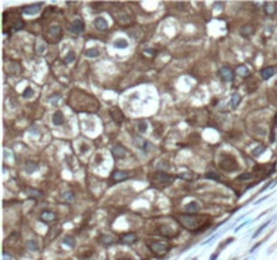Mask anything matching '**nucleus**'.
I'll list each match as a JSON object with an SVG mask.
<instances>
[{
    "mask_svg": "<svg viewBox=\"0 0 277 260\" xmlns=\"http://www.w3.org/2000/svg\"><path fill=\"white\" fill-rule=\"evenodd\" d=\"M239 103H241V95H239L238 92L232 93V96H231V106L235 108V107H238Z\"/></svg>",
    "mask_w": 277,
    "mask_h": 260,
    "instance_id": "24",
    "label": "nucleus"
},
{
    "mask_svg": "<svg viewBox=\"0 0 277 260\" xmlns=\"http://www.w3.org/2000/svg\"><path fill=\"white\" fill-rule=\"evenodd\" d=\"M253 31H254V27L251 26V24H246V26H243L241 29V33L242 34H245V35H249V34H253Z\"/></svg>",
    "mask_w": 277,
    "mask_h": 260,
    "instance_id": "26",
    "label": "nucleus"
},
{
    "mask_svg": "<svg viewBox=\"0 0 277 260\" xmlns=\"http://www.w3.org/2000/svg\"><path fill=\"white\" fill-rule=\"evenodd\" d=\"M178 222L188 229H195V226L197 225V218L195 215H181L178 217Z\"/></svg>",
    "mask_w": 277,
    "mask_h": 260,
    "instance_id": "2",
    "label": "nucleus"
},
{
    "mask_svg": "<svg viewBox=\"0 0 277 260\" xmlns=\"http://www.w3.org/2000/svg\"><path fill=\"white\" fill-rule=\"evenodd\" d=\"M100 243L104 244V245H111V244L115 243V237L112 234H103L100 237Z\"/></svg>",
    "mask_w": 277,
    "mask_h": 260,
    "instance_id": "14",
    "label": "nucleus"
},
{
    "mask_svg": "<svg viewBox=\"0 0 277 260\" xmlns=\"http://www.w3.org/2000/svg\"><path fill=\"white\" fill-rule=\"evenodd\" d=\"M268 224H269V221H268V222H265V224H264V225H262V226H261V228H260V229H258V230L256 232V233H254V237H257V236H258V234H260V232H262V230H264V228H266V226H268Z\"/></svg>",
    "mask_w": 277,
    "mask_h": 260,
    "instance_id": "36",
    "label": "nucleus"
},
{
    "mask_svg": "<svg viewBox=\"0 0 277 260\" xmlns=\"http://www.w3.org/2000/svg\"><path fill=\"white\" fill-rule=\"evenodd\" d=\"M89 260H91V259H89Z\"/></svg>",
    "mask_w": 277,
    "mask_h": 260,
    "instance_id": "40",
    "label": "nucleus"
},
{
    "mask_svg": "<svg viewBox=\"0 0 277 260\" xmlns=\"http://www.w3.org/2000/svg\"><path fill=\"white\" fill-rule=\"evenodd\" d=\"M112 155H114L116 159H123L124 156H127V150H126V148H123L122 145H115L114 148H112Z\"/></svg>",
    "mask_w": 277,
    "mask_h": 260,
    "instance_id": "7",
    "label": "nucleus"
},
{
    "mask_svg": "<svg viewBox=\"0 0 277 260\" xmlns=\"http://www.w3.org/2000/svg\"><path fill=\"white\" fill-rule=\"evenodd\" d=\"M276 73V68L275 67H266L261 71V76H262L264 80H268Z\"/></svg>",
    "mask_w": 277,
    "mask_h": 260,
    "instance_id": "8",
    "label": "nucleus"
},
{
    "mask_svg": "<svg viewBox=\"0 0 277 260\" xmlns=\"http://www.w3.org/2000/svg\"><path fill=\"white\" fill-rule=\"evenodd\" d=\"M33 93V91H31V88H27L26 91H24V93H23V98H29V96Z\"/></svg>",
    "mask_w": 277,
    "mask_h": 260,
    "instance_id": "39",
    "label": "nucleus"
},
{
    "mask_svg": "<svg viewBox=\"0 0 277 260\" xmlns=\"http://www.w3.org/2000/svg\"><path fill=\"white\" fill-rule=\"evenodd\" d=\"M206 178H208V179H214V180H219V176H218V175H215L214 172H210V174H207Z\"/></svg>",
    "mask_w": 277,
    "mask_h": 260,
    "instance_id": "34",
    "label": "nucleus"
},
{
    "mask_svg": "<svg viewBox=\"0 0 277 260\" xmlns=\"http://www.w3.org/2000/svg\"><path fill=\"white\" fill-rule=\"evenodd\" d=\"M100 53H99V50L97 49H87V52H85V56L87 57H97V56H99Z\"/></svg>",
    "mask_w": 277,
    "mask_h": 260,
    "instance_id": "27",
    "label": "nucleus"
},
{
    "mask_svg": "<svg viewBox=\"0 0 277 260\" xmlns=\"http://www.w3.org/2000/svg\"><path fill=\"white\" fill-rule=\"evenodd\" d=\"M64 199H67V200H73V199H74L73 192H70V191H67V192H64Z\"/></svg>",
    "mask_w": 277,
    "mask_h": 260,
    "instance_id": "32",
    "label": "nucleus"
},
{
    "mask_svg": "<svg viewBox=\"0 0 277 260\" xmlns=\"http://www.w3.org/2000/svg\"><path fill=\"white\" fill-rule=\"evenodd\" d=\"M238 73L239 75H242V76H245V75H247L249 73V69L246 67H245V65H242V67H239L238 68Z\"/></svg>",
    "mask_w": 277,
    "mask_h": 260,
    "instance_id": "31",
    "label": "nucleus"
},
{
    "mask_svg": "<svg viewBox=\"0 0 277 260\" xmlns=\"http://www.w3.org/2000/svg\"><path fill=\"white\" fill-rule=\"evenodd\" d=\"M114 46H115V48H119V49H124V48H127V46H128V43H127V41H126V39L119 38V39L114 41Z\"/></svg>",
    "mask_w": 277,
    "mask_h": 260,
    "instance_id": "22",
    "label": "nucleus"
},
{
    "mask_svg": "<svg viewBox=\"0 0 277 260\" xmlns=\"http://www.w3.org/2000/svg\"><path fill=\"white\" fill-rule=\"evenodd\" d=\"M111 115H112V118H114L116 122H122V121L124 119L123 112L119 110L118 107H112V108H111Z\"/></svg>",
    "mask_w": 277,
    "mask_h": 260,
    "instance_id": "11",
    "label": "nucleus"
},
{
    "mask_svg": "<svg viewBox=\"0 0 277 260\" xmlns=\"http://www.w3.org/2000/svg\"><path fill=\"white\" fill-rule=\"evenodd\" d=\"M95 27L97 30H106L107 27H108V22H107L104 18L99 16V18H96V19H95Z\"/></svg>",
    "mask_w": 277,
    "mask_h": 260,
    "instance_id": "10",
    "label": "nucleus"
},
{
    "mask_svg": "<svg viewBox=\"0 0 277 260\" xmlns=\"http://www.w3.org/2000/svg\"><path fill=\"white\" fill-rule=\"evenodd\" d=\"M42 7V3H37V4L33 5H27V7L23 8V14L24 15H37Z\"/></svg>",
    "mask_w": 277,
    "mask_h": 260,
    "instance_id": "5",
    "label": "nucleus"
},
{
    "mask_svg": "<svg viewBox=\"0 0 277 260\" xmlns=\"http://www.w3.org/2000/svg\"><path fill=\"white\" fill-rule=\"evenodd\" d=\"M74 58H76V54H74L73 50H70V52L68 53V56L65 57V62H67V64H69V62H72V61L74 60Z\"/></svg>",
    "mask_w": 277,
    "mask_h": 260,
    "instance_id": "29",
    "label": "nucleus"
},
{
    "mask_svg": "<svg viewBox=\"0 0 277 260\" xmlns=\"http://www.w3.org/2000/svg\"><path fill=\"white\" fill-rule=\"evenodd\" d=\"M251 178H253V175H251V174H247V172H246V174L241 175V176H239L238 179H239V180H246V179H251Z\"/></svg>",
    "mask_w": 277,
    "mask_h": 260,
    "instance_id": "33",
    "label": "nucleus"
},
{
    "mask_svg": "<svg viewBox=\"0 0 277 260\" xmlns=\"http://www.w3.org/2000/svg\"><path fill=\"white\" fill-rule=\"evenodd\" d=\"M46 49H48L46 42L42 39H39L38 42H37V53H38V54H43V53L46 52Z\"/></svg>",
    "mask_w": 277,
    "mask_h": 260,
    "instance_id": "19",
    "label": "nucleus"
},
{
    "mask_svg": "<svg viewBox=\"0 0 277 260\" xmlns=\"http://www.w3.org/2000/svg\"><path fill=\"white\" fill-rule=\"evenodd\" d=\"M26 248L29 251H31V252H37V251L39 249V247H38V244H37L35 240H29L26 243Z\"/></svg>",
    "mask_w": 277,
    "mask_h": 260,
    "instance_id": "21",
    "label": "nucleus"
},
{
    "mask_svg": "<svg viewBox=\"0 0 277 260\" xmlns=\"http://www.w3.org/2000/svg\"><path fill=\"white\" fill-rule=\"evenodd\" d=\"M174 180V178L173 176H169V175L164 174V172H157L156 175H154L153 178V181L156 184H164V186H166V184L172 183V181Z\"/></svg>",
    "mask_w": 277,
    "mask_h": 260,
    "instance_id": "3",
    "label": "nucleus"
},
{
    "mask_svg": "<svg viewBox=\"0 0 277 260\" xmlns=\"http://www.w3.org/2000/svg\"><path fill=\"white\" fill-rule=\"evenodd\" d=\"M69 30H70L72 34H81L84 31V23H83V20H81V19H74L73 22H72Z\"/></svg>",
    "mask_w": 277,
    "mask_h": 260,
    "instance_id": "4",
    "label": "nucleus"
},
{
    "mask_svg": "<svg viewBox=\"0 0 277 260\" xmlns=\"http://www.w3.org/2000/svg\"><path fill=\"white\" fill-rule=\"evenodd\" d=\"M62 243L67 244V245H69V247H74V245H76V241H74V239L72 236H65L64 239H62Z\"/></svg>",
    "mask_w": 277,
    "mask_h": 260,
    "instance_id": "25",
    "label": "nucleus"
},
{
    "mask_svg": "<svg viewBox=\"0 0 277 260\" xmlns=\"http://www.w3.org/2000/svg\"><path fill=\"white\" fill-rule=\"evenodd\" d=\"M137 241V234L135 233H127L122 237V243L123 244H133Z\"/></svg>",
    "mask_w": 277,
    "mask_h": 260,
    "instance_id": "15",
    "label": "nucleus"
},
{
    "mask_svg": "<svg viewBox=\"0 0 277 260\" xmlns=\"http://www.w3.org/2000/svg\"><path fill=\"white\" fill-rule=\"evenodd\" d=\"M219 73H220V76H222V79L225 80V81H231V80H232V77H234V73H232V71L228 67H223V68H220Z\"/></svg>",
    "mask_w": 277,
    "mask_h": 260,
    "instance_id": "6",
    "label": "nucleus"
},
{
    "mask_svg": "<svg viewBox=\"0 0 277 260\" xmlns=\"http://www.w3.org/2000/svg\"><path fill=\"white\" fill-rule=\"evenodd\" d=\"M26 192L29 194V195H31V196H41V195H42V192H41V191L34 190V189H27Z\"/></svg>",
    "mask_w": 277,
    "mask_h": 260,
    "instance_id": "28",
    "label": "nucleus"
},
{
    "mask_svg": "<svg viewBox=\"0 0 277 260\" xmlns=\"http://www.w3.org/2000/svg\"><path fill=\"white\" fill-rule=\"evenodd\" d=\"M112 178H114L115 180H124V179H127L128 178V174L127 172H124V171H115L114 174H112Z\"/></svg>",
    "mask_w": 277,
    "mask_h": 260,
    "instance_id": "18",
    "label": "nucleus"
},
{
    "mask_svg": "<svg viewBox=\"0 0 277 260\" xmlns=\"http://www.w3.org/2000/svg\"><path fill=\"white\" fill-rule=\"evenodd\" d=\"M200 209V206H199V203L197 202H189L188 205H185V207H184V210L187 211V213H196L197 210Z\"/></svg>",
    "mask_w": 277,
    "mask_h": 260,
    "instance_id": "13",
    "label": "nucleus"
},
{
    "mask_svg": "<svg viewBox=\"0 0 277 260\" xmlns=\"http://www.w3.org/2000/svg\"><path fill=\"white\" fill-rule=\"evenodd\" d=\"M38 168H39L38 164L34 163V161H29V163H26V165H24V171H26L27 174H33V172H35Z\"/></svg>",
    "mask_w": 277,
    "mask_h": 260,
    "instance_id": "17",
    "label": "nucleus"
},
{
    "mask_svg": "<svg viewBox=\"0 0 277 260\" xmlns=\"http://www.w3.org/2000/svg\"><path fill=\"white\" fill-rule=\"evenodd\" d=\"M262 150H265V146H260V148L254 149L253 155H254V156H258V155H261V153H262Z\"/></svg>",
    "mask_w": 277,
    "mask_h": 260,
    "instance_id": "35",
    "label": "nucleus"
},
{
    "mask_svg": "<svg viewBox=\"0 0 277 260\" xmlns=\"http://www.w3.org/2000/svg\"><path fill=\"white\" fill-rule=\"evenodd\" d=\"M53 123L56 125V126H61V125H64V115H62V112L61 111H56L54 114H53Z\"/></svg>",
    "mask_w": 277,
    "mask_h": 260,
    "instance_id": "9",
    "label": "nucleus"
},
{
    "mask_svg": "<svg viewBox=\"0 0 277 260\" xmlns=\"http://www.w3.org/2000/svg\"><path fill=\"white\" fill-rule=\"evenodd\" d=\"M3 259H4V260H12V256L8 252H5V251H4V252H3Z\"/></svg>",
    "mask_w": 277,
    "mask_h": 260,
    "instance_id": "38",
    "label": "nucleus"
},
{
    "mask_svg": "<svg viewBox=\"0 0 277 260\" xmlns=\"http://www.w3.org/2000/svg\"><path fill=\"white\" fill-rule=\"evenodd\" d=\"M49 34H50V37H53L54 39L59 38V35H61V27L57 26V24H56V26H52L49 29Z\"/></svg>",
    "mask_w": 277,
    "mask_h": 260,
    "instance_id": "16",
    "label": "nucleus"
},
{
    "mask_svg": "<svg viewBox=\"0 0 277 260\" xmlns=\"http://www.w3.org/2000/svg\"><path fill=\"white\" fill-rule=\"evenodd\" d=\"M41 220L45 221V222H50V221H54L56 220V214L53 211H42V214H41Z\"/></svg>",
    "mask_w": 277,
    "mask_h": 260,
    "instance_id": "12",
    "label": "nucleus"
},
{
    "mask_svg": "<svg viewBox=\"0 0 277 260\" xmlns=\"http://www.w3.org/2000/svg\"><path fill=\"white\" fill-rule=\"evenodd\" d=\"M22 27H23V22H20V20H16V22H15V24H14V26H12V31L20 30Z\"/></svg>",
    "mask_w": 277,
    "mask_h": 260,
    "instance_id": "30",
    "label": "nucleus"
},
{
    "mask_svg": "<svg viewBox=\"0 0 277 260\" xmlns=\"http://www.w3.org/2000/svg\"><path fill=\"white\" fill-rule=\"evenodd\" d=\"M149 247H150V249L158 256L165 255V253L169 251V244L166 243V241H153V243L149 244Z\"/></svg>",
    "mask_w": 277,
    "mask_h": 260,
    "instance_id": "1",
    "label": "nucleus"
},
{
    "mask_svg": "<svg viewBox=\"0 0 277 260\" xmlns=\"http://www.w3.org/2000/svg\"><path fill=\"white\" fill-rule=\"evenodd\" d=\"M139 131H146V122L145 121H141V123H139Z\"/></svg>",
    "mask_w": 277,
    "mask_h": 260,
    "instance_id": "37",
    "label": "nucleus"
},
{
    "mask_svg": "<svg viewBox=\"0 0 277 260\" xmlns=\"http://www.w3.org/2000/svg\"><path fill=\"white\" fill-rule=\"evenodd\" d=\"M264 8H265V12L268 15H273L276 11V3H265Z\"/></svg>",
    "mask_w": 277,
    "mask_h": 260,
    "instance_id": "20",
    "label": "nucleus"
},
{
    "mask_svg": "<svg viewBox=\"0 0 277 260\" xmlns=\"http://www.w3.org/2000/svg\"><path fill=\"white\" fill-rule=\"evenodd\" d=\"M134 141H135V145H137L139 149H146V148H147V142H146V141H145L143 138H139V137H134Z\"/></svg>",
    "mask_w": 277,
    "mask_h": 260,
    "instance_id": "23",
    "label": "nucleus"
}]
</instances>
